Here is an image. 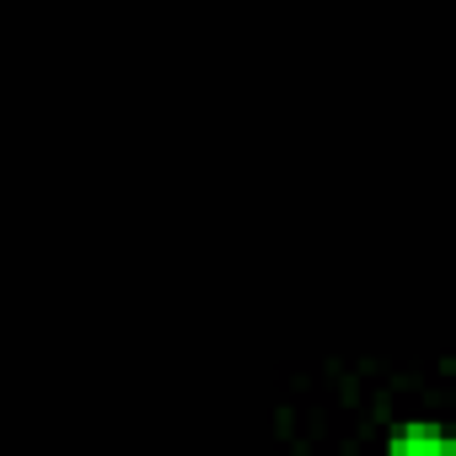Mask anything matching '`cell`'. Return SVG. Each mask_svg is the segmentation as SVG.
<instances>
[{"mask_svg": "<svg viewBox=\"0 0 456 456\" xmlns=\"http://www.w3.org/2000/svg\"><path fill=\"white\" fill-rule=\"evenodd\" d=\"M392 451H435V456H445V451H451V440H445V435L408 429V435H397V445H392Z\"/></svg>", "mask_w": 456, "mask_h": 456, "instance_id": "cell-1", "label": "cell"}]
</instances>
